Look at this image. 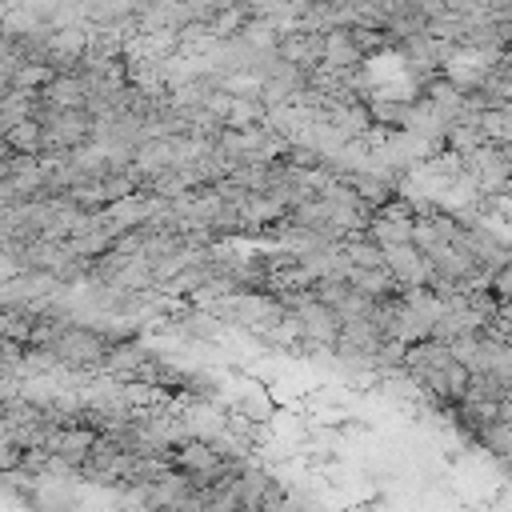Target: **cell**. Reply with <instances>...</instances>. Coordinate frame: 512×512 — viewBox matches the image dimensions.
<instances>
[{
  "label": "cell",
  "instance_id": "1",
  "mask_svg": "<svg viewBox=\"0 0 512 512\" xmlns=\"http://www.w3.org/2000/svg\"><path fill=\"white\" fill-rule=\"evenodd\" d=\"M384 268L404 284H424L428 280V260L416 244H384Z\"/></svg>",
  "mask_w": 512,
  "mask_h": 512
},
{
  "label": "cell",
  "instance_id": "2",
  "mask_svg": "<svg viewBox=\"0 0 512 512\" xmlns=\"http://www.w3.org/2000/svg\"><path fill=\"white\" fill-rule=\"evenodd\" d=\"M476 436H480V444H484L488 452H496V456H508V452H512V424L500 420V416L476 424Z\"/></svg>",
  "mask_w": 512,
  "mask_h": 512
},
{
  "label": "cell",
  "instance_id": "3",
  "mask_svg": "<svg viewBox=\"0 0 512 512\" xmlns=\"http://www.w3.org/2000/svg\"><path fill=\"white\" fill-rule=\"evenodd\" d=\"M372 236H376L380 248L384 244H412V220H404V216H380L372 224Z\"/></svg>",
  "mask_w": 512,
  "mask_h": 512
}]
</instances>
